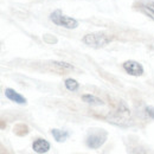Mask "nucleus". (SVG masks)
<instances>
[{
  "mask_svg": "<svg viewBox=\"0 0 154 154\" xmlns=\"http://www.w3.org/2000/svg\"><path fill=\"white\" fill-rule=\"evenodd\" d=\"M129 117H131L129 109L127 108V106L123 102H121L120 106H119V108H117V110L115 112V114L109 116V121H112L113 123H116V125L123 126V125H126L125 122H127Z\"/></svg>",
  "mask_w": 154,
  "mask_h": 154,
  "instance_id": "4",
  "label": "nucleus"
},
{
  "mask_svg": "<svg viewBox=\"0 0 154 154\" xmlns=\"http://www.w3.org/2000/svg\"><path fill=\"white\" fill-rule=\"evenodd\" d=\"M54 65H56L58 68H62V69H66V70H74V65L66 63V62H54Z\"/></svg>",
  "mask_w": 154,
  "mask_h": 154,
  "instance_id": "13",
  "label": "nucleus"
},
{
  "mask_svg": "<svg viewBox=\"0 0 154 154\" xmlns=\"http://www.w3.org/2000/svg\"><path fill=\"white\" fill-rule=\"evenodd\" d=\"M64 84H65V88H66L68 90H70V91H76L77 89L79 88L78 82H77L76 79H74V78H68V79H65Z\"/></svg>",
  "mask_w": 154,
  "mask_h": 154,
  "instance_id": "12",
  "label": "nucleus"
},
{
  "mask_svg": "<svg viewBox=\"0 0 154 154\" xmlns=\"http://www.w3.org/2000/svg\"><path fill=\"white\" fill-rule=\"evenodd\" d=\"M50 20L57 25V26H62V27H65V29H69V30H72V29H76L78 26V21L71 17H68V16H64L63 12L60 10H56L54 11L51 14H50Z\"/></svg>",
  "mask_w": 154,
  "mask_h": 154,
  "instance_id": "2",
  "label": "nucleus"
},
{
  "mask_svg": "<svg viewBox=\"0 0 154 154\" xmlns=\"http://www.w3.org/2000/svg\"><path fill=\"white\" fill-rule=\"evenodd\" d=\"M82 101H84L85 103H89V104H93V106H102L103 104V101L98 97L94 96L91 94H85L82 96Z\"/></svg>",
  "mask_w": 154,
  "mask_h": 154,
  "instance_id": "9",
  "label": "nucleus"
},
{
  "mask_svg": "<svg viewBox=\"0 0 154 154\" xmlns=\"http://www.w3.org/2000/svg\"><path fill=\"white\" fill-rule=\"evenodd\" d=\"M5 96L7 97L10 101L16 102L18 104H26V102H27L26 98L23 96V95H20L19 93H17L16 90H13L11 88H6L5 89Z\"/></svg>",
  "mask_w": 154,
  "mask_h": 154,
  "instance_id": "7",
  "label": "nucleus"
},
{
  "mask_svg": "<svg viewBox=\"0 0 154 154\" xmlns=\"http://www.w3.org/2000/svg\"><path fill=\"white\" fill-rule=\"evenodd\" d=\"M134 8L154 20V0H140L134 2Z\"/></svg>",
  "mask_w": 154,
  "mask_h": 154,
  "instance_id": "5",
  "label": "nucleus"
},
{
  "mask_svg": "<svg viewBox=\"0 0 154 154\" xmlns=\"http://www.w3.org/2000/svg\"><path fill=\"white\" fill-rule=\"evenodd\" d=\"M107 132L103 131V129H98L96 132H93L88 135L87 137V146L89 148H93V149H97L100 148L107 140Z\"/></svg>",
  "mask_w": 154,
  "mask_h": 154,
  "instance_id": "3",
  "label": "nucleus"
},
{
  "mask_svg": "<svg viewBox=\"0 0 154 154\" xmlns=\"http://www.w3.org/2000/svg\"><path fill=\"white\" fill-rule=\"evenodd\" d=\"M51 134H52L54 139H55L57 142H64V141L69 137V133H68V132L60 131V129H52V131H51Z\"/></svg>",
  "mask_w": 154,
  "mask_h": 154,
  "instance_id": "10",
  "label": "nucleus"
},
{
  "mask_svg": "<svg viewBox=\"0 0 154 154\" xmlns=\"http://www.w3.org/2000/svg\"><path fill=\"white\" fill-rule=\"evenodd\" d=\"M123 69L132 76H141L143 74V66L136 60H126L123 63Z\"/></svg>",
  "mask_w": 154,
  "mask_h": 154,
  "instance_id": "6",
  "label": "nucleus"
},
{
  "mask_svg": "<svg viewBox=\"0 0 154 154\" xmlns=\"http://www.w3.org/2000/svg\"><path fill=\"white\" fill-rule=\"evenodd\" d=\"M146 114L149 116L151 119H153L154 120V107H151V106H148V107H146Z\"/></svg>",
  "mask_w": 154,
  "mask_h": 154,
  "instance_id": "15",
  "label": "nucleus"
},
{
  "mask_svg": "<svg viewBox=\"0 0 154 154\" xmlns=\"http://www.w3.org/2000/svg\"><path fill=\"white\" fill-rule=\"evenodd\" d=\"M29 132H30V129L25 123H17L13 127V133L18 136H24V135L29 134Z\"/></svg>",
  "mask_w": 154,
  "mask_h": 154,
  "instance_id": "11",
  "label": "nucleus"
},
{
  "mask_svg": "<svg viewBox=\"0 0 154 154\" xmlns=\"http://www.w3.org/2000/svg\"><path fill=\"white\" fill-rule=\"evenodd\" d=\"M32 149L38 154H44L46 153L50 149V143L49 141H46L45 139H37L33 141L32 143Z\"/></svg>",
  "mask_w": 154,
  "mask_h": 154,
  "instance_id": "8",
  "label": "nucleus"
},
{
  "mask_svg": "<svg viewBox=\"0 0 154 154\" xmlns=\"http://www.w3.org/2000/svg\"><path fill=\"white\" fill-rule=\"evenodd\" d=\"M43 38H44V40H45L46 43H49V44H55V43H57V38H55V37L51 36V35H45Z\"/></svg>",
  "mask_w": 154,
  "mask_h": 154,
  "instance_id": "14",
  "label": "nucleus"
},
{
  "mask_svg": "<svg viewBox=\"0 0 154 154\" xmlns=\"http://www.w3.org/2000/svg\"><path fill=\"white\" fill-rule=\"evenodd\" d=\"M113 40V37L104 33V32H95V33H88L85 35L82 42L88 45V46H91V48H95V49H100V48H103L106 45H108L110 42Z\"/></svg>",
  "mask_w": 154,
  "mask_h": 154,
  "instance_id": "1",
  "label": "nucleus"
}]
</instances>
